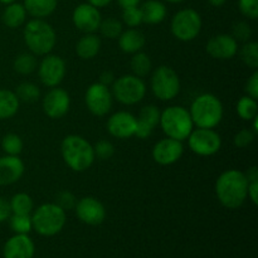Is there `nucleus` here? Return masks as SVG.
<instances>
[{
    "mask_svg": "<svg viewBox=\"0 0 258 258\" xmlns=\"http://www.w3.org/2000/svg\"><path fill=\"white\" fill-rule=\"evenodd\" d=\"M254 138H256V134L253 131L249 130V128H243V130L238 131L236 134V136L233 139V143L237 148L244 149L253 143Z\"/></svg>",
    "mask_w": 258,
    "mask_h": 258,
    "instance_id": "nucleus-40",
    "label": "nucleus"
},
{
    "mask_svg": "<svg viewBox=\"0 0 258 258\" xmlns=\"http://www.w3.org/2000/svg\"><path fill=\"white\" fill-rule=\"evenodd\" d=\"M238 8L248 19L254 20L258 18V0H239Z\"/></svg>",
    "mask_w": 258,
    "mask_h": 258,
    "instance_id": "nucleus-41",
    "label": "nucleus"
},
{
    "mask_svg": "<svg viewBox=\"0 0 258 258\" xmlns=\"http://www.w3.org/2000/svg\"><path fill=\"white\" fill-rule=\"evenodd\" d=\"M208 2H209V4L213 5V7L219 8V7H222V5L226 4L227 0H208Z\"/></svg>",
    "mask_w": 258,
    "mask_h": 258,
    "instance_id": "nucleus-51",
    "label": "nucleus"
},
{
    "mask_svg": "<svg viewBox=\"0 0 258 258\" xmlns=\"http://www.w3.org/2000/svg\"><path fill=\"white\" fill-rule=\"evenodd\" d=\"M131 71L135 76L143 78L146 77L149 73L151 72V68H153V62H151L150 57H149L146 53L144 52H138L134 53L133 58H131Z\"/></svg>",
    "mask_w": 258,
    "mask_h": 258,
    "instance_id": "nucleus-27",
    "label": "nucleus"
},
{
    "mask_svg": "<svg viewBox=\"0 0 258 258\" xmlns=\"http://www.w3.org/2000/svg\"><path fill=\"white\" fill-rule=\"evenodd\" d=\"M159 125L163 128L166 138L181 141L188 139L194 130V123L189 110L183 106H169L160 113Z\"/></svg>",
    "mask_w": 258,
    "mask_h": 258,
    "instance_id": "nucleus-5",
    "label": "nucleus"
},
{
    "mask_svg": "<svg viewBox=\"0 0 258 258\" xmlns=\"http://www.w3.org/2000/svg\"><path fill=\"white\" fill-rule=\"evenodd\" d=\"M207 53L214 59L227 60L238 53V42L229 34H218L207 43Z\"/></svg>",
    "mask_w": 258,
    "mask_h": 258,
    "instance_id": "nucleus-18",
    "label": "nucleus"
},
{
    "mask_svg": "<svg viewBox=\"0 0 258 258\" xmlns=\"http://www.w3.org/2000/svg\"><path fill=\"white\" fill-rule=\"evenodd\" d=\"M17 0H0V3L4 5H9V4H13V3H15Z\"/></svg>",
    "mask_w": 258,
    "mask_h": 258,
    "instance_id": "nucleus-52",
    "label": "nucleus"
},
{
    "mask_svg": "<svg viewBox=\"0 0 258 258\" xmlns=\"http://www.w3.org/2000/svg\"><path fill=\"white\" fill-rule=\"evenodd\" d=\"M9 219L10 228L15 234H28L33 229L30 214H12Z\"/></svg>",
    "mask_w": 258,
    "mask_h": 258,
    "instance_id": "nucleus-32",
    "label": "nucleus"
},
{
    "mask_svg": "<svg viewBox=\"0 0 258 258\" xmlns=\"http://www.w3.org/2000/svg\"><path fill=\"white\" fill-rule=\"evenodd\" d=\"M85 102L88 111L92 115L101 117V116L107 115L112 108V92L108 88V86L102 85L100 82L92 83L86 91Z\"/></svg>",
    "mask_w": 258,
    "mask_h": 258,
    "instance_id": "nucleus-11",
    "label": "nucleus"
},
{
    "mask_svg": "<svg viewBox=\"0 0 258 258\" xmlns=\"http://www.w3.org/2000/svg\"><path fill=\"white\" fill-rule=\"evenodd\" d=\"M23 5L34 19H44L55 12L58 0H24Z\"/></svg>",
    "mask_w": 258,
    "mask_h": 258,
    "instance_id": "nucleus-24",
    "label": "nucleus"
},
{
    "mask_svg": "<svg viewBox=\"0 0 258 258\" xmlns=\"http://www.w3.org/2000/svg\"><path fill=\"white\" fill-rule=\"evenodd\" d=\"M43 111L49 118L57 120L66 116L71 107V97L63 88L53 87L43 97Z\"/></svg>",
    "mask_w": 258,
    "mask_h": 258,
    "instance_id": "nucleus-13",
    "label": "nucleus"
},
{
    "mask_svg": "<svg viewBox=\"0 0 258 258\" xmlns=\"http://www.w3.org/2000/svg\"><path fill=\"white\" fill-rule=\"evenodd\" d=\"M244 175H246L248 183H251V181H258V169H257V166H251V168H249L248 170L244 173Z\"/></svg>",
    "mask_w": 258,
    "mask_h": 258,
    "instance_id": "nucleus-48",
    "label": "nucleus"
},
{
    "mask_svg": "<svg viewBox=\"0 0 258 258\" xmlns=\"http://www.w3.org/2000/svg\"><path fill=\"white\" fill-rule=\"evenodd\" d=\"M66 222V211L55 203L42 204L32 214L33 229L44 237H52L59 233L64 228Z\"/></svg>",
    "mask_w": 258,
    "mask_h": 258,
    "instance_id": "nucleus-6",
    "label": "nucleus"
},
{
    "mask_svg": "<svg viewBox=\"0 0 258 258\" xmlns=\"http://www.w3.org/2000/svg\"><path fill=\"white\" fill-rule=\"evenodd\" d=\"M20 101L15 92L10 90H0V120H7L17 115Z\"/></svg>",
    "mask_w": 258,
    "mask_h": 258,
    "instance_id": "nucleus-26",
    "label": "nucleus"
},
{
    "mask_svg": "<svg viewBox=\"0 0 258 258\" xmlns=\"http://www.w3.org/2000/svg\"><path fill=\"white\" fill-rule=\"evenodd\" d=\"M93 151H95L96 158L101 159V160H107V159L112 158V155L115 154V146L108 140H100L93 146Z\"/></svg>",
    "mask_w": 258,
    "mask_h": 258,
    "instance_id": "nucleus-39",
    "label": "nucleus"
},
{
    "mask_svg": "<svg viewBox=\"0 0 258 258\" xmlns=\"http://www.w3.org/2000/svg\"><path fill=\"white\" fill-rule=\"evenodd\" d=\"M2 149L7 155L19 156L23 151V140L17 134H7L2 140Z\"/></svg>",
    "mask_w": 258,
    "mask_h": 258,
    "instance_id": "nucleus-34",
    "label": "nucleus"
},
{
    "mask_svg": "<svg viewBox=\"0 0 258 258\" xmlns=\"http://www.w3.org/2000/svg\"><path fill=\"white\" fill-rule=\"evenodd\" d=\"M184 146L181 141L175 139L165 138L154 145L153 148V159L159 165H171L175 164L179 159L183 156Z\"/></svg>",
    "mask_w": 258,
    "mask_h": 258,
    "instance_id": "nucleus-16",
    "label": "nucleus"
},
{
    "mask_svg": "<svg viewBox=\"0 0 258 258\" xmlns=\"http://www.w3.org/2000/svg\"><path fill=\"white\" fill-rule=\"evenodd\" d=\"M12 214H30L34 208V203L29 194L17 193L9 202Z\"/></svg>",
    "mask_w": 258,
    "mask_h": 258,
    "instance_id": "nucleus-28",
    "label": "nucleus"
},
{
    "mask_svg": "<svg viewBox=\"0 0 258 258\" xmlns=\"http://www.w3.org/2000/svg\"><path fill=\"white\" fill-rule=\"evenodd\" d=\"M72 20L75 27L86 34V33L97 32L102 17L98 8L93 7L90 3H83L73 10Z\"/></svg>",
    "mask_w": 258,
    "mask_h": 258,
    "instance_id": "nucleus-15",
    "label": "nucleus"
},
{
    "mask_svg": "<svg viewBox=\"0 0 258 258\" xmlns=\"http://www.w3.org/2000/svg\"><path fill=\"white\" fill-rule=\"evenodd\" d=\"M189 149L199 156H212L221 150L222 139L213 128L198 127L188 136Z\"/></svg>",
    "mask_w": 258,
    "mask_h": 258,
    "instance_id": "nucleus-10",
    "label": "nucleus"
},
{
    "mask_svg": "<svg viewBox=\"0 0 258 258\" xmlns=\"http://www.w3.org/2000/svg\"><path fill=\"white\" fill-rule=\"evenodd\" d=\"M168 3H173V4H178V3H183L184 0H165Z\"/></svg>",
    "mask_w": 258,
    "mask_h": 258,
    "instance_id": "nucleus-53",
    "label": "nucleus"
},
{
    "mask_svg": "<svg viewBox=\"0 0 258 258\" xmlns=\"http://www.w3.org/2000/svg\"><path fill=\"white\" fill-rule=\"evenodd\" d=\"M35 247L28 234H15L7 241L3 249L4 258H33Z\"/></svg>",
    "mask_w": 258,
    "mask_h": 258,
    "instance_id": "nucleus-19",
    "label": "nucleus"
},
{
    "mask_svg": "<svg viewBox=\"0 0 258 258\" xmlns=\"http://www.w3.org/2000/svg\"><path fill=\"white\" fill-rule=\"evenodd\" d=\"M3 23L10 29L22 27L27 20V10L24 5L19 3H13V4L7 5V8L3 12Z\"/></svg>",
    "mask_w": 258,
    "mask_h": 258,
    "instance_id": "nucleus-25",
    "label": "nucleus"
},
{
    "mask_svg": "<svg viewBox=\"0 0 258 258\" xmlns=\"http://www.w3.org/2000/svg\"><path fill=\"white\" fill-rule=\"evenodd\" d=\"M10 216H12V209H10L9 202L0 197V223L9 219Z\"/></svg>",
    "mask_w": 258,
    "mask_h": 258,
    "instance_id": "nucleus-45",
    "label": "nucleus"
},
{
    "mask_svg": "<svg viewBox=\"0 0 258 258\" xmlns=\"http://www.w3.org/2000/svg\"><path fill=\"white\" fill-rule=\"evenodd\" d=\"M113 81H115V76H113V73L111 72V71H103V72L101 73L100 83H102V85L105 86H110L112 85Z\"/></svg>",
    "mask_w": 258,
    "mask_h": 258,
    "instance_id": "nucleus-47",
    "label": "nucleus"
},
{
    "mask_svg": "<svg viewBox=\"0 0 258 258\" xmlns=\"http://www.w3.org/2000/svg\"><path fill=\"white\" fill-rule=\"evenodd\" d=\"M232 37L237 40V42H249L252 37V28L248 23L246 22H238L233 25L232 29Z\"/></svg>",
    "mask_w": 258,
    "mask_h": 258,
    "instance_id": "nucleus-38",
    "label": "nucleus"
},
{
    "mask_svg": "<svg viewBox=\"0 0 258 258\" xmlns=\"http://www.w3.org/2000/svg\"><path fill=\"white\" fill-rule=\"evenodd\" d=\"M141 0H117V3L120 4V7L122 8H128V7H136L139 5Z\"/></svg>",
    "mask_w": 258,
    "mask_h": 258,
    "instance_id": "nucleus-49",
    "label": "nucleus"
},
{
    "mask_svg": "<svg viewBox=\"0 0 258 258\" xmlns=\"http://www.w3.org/2000/svg\"><path fill=\"white\" fill-rule=\"evenodd\" d=\"M24 42L35 55L49 54L57 43V34L52 25L43 19H32L25 24Z\"/></svg>",
    "mask_w": 258,
    "mask_h": 258,
    "instance_id": "nucleus-4",
    "label": "nucleus"
},
{
    "mask_svg": "<svg viewBox=\"0 0 258 258\" xmlns=\"http://www.w3.org/2000/svg\"><path fill=\"white\" fill-rule=\"evenodd\" d=\"M248 180L243 171L229 169L216 181V194L219 203L228 209H238L247 199Z\"/></svg>",
    "mask_w": 258,
    "mask_h": 258,
    "instance_id": "nucleus-1",
    "label": "nucleus"
},
{
    "mask_svg": "<svg viewBox=\"0 0 258 258\" xmlns=\"http://www.w3.org/2000/svg\"><path fill=\"white\" fill-rule=\"evenodd\" d=\"M113 98L126 106L141 102L146 95V85L143 78L135 75H125L118 77L112 83Z\"/></svg>",
    "mask_w": 258,
    "mask_h": 258,
    "instance_id": "nucleus-7",
    "label": "nucleus"
},
{
    "mask_svg": "<svg viewBox=\"0 0 258 258\" xmlns=\"http://www.w3.org/2000/svg\"><path fill=\"white\" fill-rule=\"evenodd\" d=\"M38 66V60L35 54L33 53H22L18 55L14 60V70L17 71L19 75L27 76L30 75L35 71Z\"/></svg>",
    "mask_w": 258,
    "mask_h": 258,
    "instance_id": "nucleus-30",
    "label": "nucleus"
},
{
    "mask_svg": "<svg viewBox=\"0 0 258 258\" xmlns=\"http://www.w3.org/2000/svg\"><path fill=\"white\" fill-rule=\"evenodd\" d=\"M153 131L154 130L150 127V126L145 125V123L138 120V122H136V128H135L136 138L141 139V140H144V139H148L149 136L153 134Z\"/></svg>",
    "mask_w": 258,
    "mask_h": 258,
    "instance_id": "nucleus-44",
    "label": "nucleus"
},
{
    "mask_svg": "<svg viewBox=\"0 0 258 258\" xmlns=\"http://www.w3.org/2000/svg\"><path fill=\"white\" fill-rule=\"evenodd\" d=\"M160 110L154 105H148L145 107L141 108L140 113H139V121L144 122L145 125L150 126L151 128H155L159 125L160 121Z\"/></svg>",
    "mask_w": 258,
    "mask_h": 258,
    "instance_id": "nucleus-36",
    "label": "nucleus"
},
{
    "mask_svg": "<svg viewBox=\"0 0 258 258\" xmlns=\"http://www.w3.org/2000/svg\"><path fill=\"white\" fill-rule=\"evenodd\" d=\"M39 80L45 87H58L66 76V62L55 54H47L38 67Z\"/></svg>",
    "mask_w": 258,
    "mask_h": 258,
    "instance_id": "nucleus-12",
    "label": "nucleus"
},
{
    "mask_svg": "<svg viewBox=\"0 0 258 258\" xmlns=\"http://www.w3.org/2000/svg\"><path fill=\"white\" fill-rule=\"evenodd\" d=\"M151 91L160 101H171L180 92V78L168 66H160L151 76Z\"/></svg>",
    "mask_w": 258,
    "mask_h": 258,
    "instance_id": "nucleus-8",
    "label": "nucleus"
},
{
    "mask_svg": "<svg viewBox=\"0 0 258 258\" xmlns=\"http://www.w3.org/2000/svg\"><path fill=\"white\" fill-rule=\"evenodd\" d=\"M202 17L196 9L185 8L176 13L171 19L170 29L174 37L181 42H191L202 30Z\"/></svg>",
    "mask_w": 258,
    "mask_h": 258,
    "instance_id": "nucleus-9",
    "label": "nucleus"
},
{
    "mask_svg": "<svg viewBox=\"0 0 258 258\" xmlns=\"http://www.w3.org/2000/svg\"><path fill=\"white\" fill-rule=\"evenodd\" d=\"M122 22L130 28H136L143 24V14H141L140 7L136 5V7L123 8Z\"/></svg>",
    "mask_w": 258,
    "mask_h": 258,
    "instance_id": "nucleus-37",
    "label": "nucleus"
},
{
    "mask_svg": "<svg viewBox=\"0 0 258 258\" xmlns=\"http://www.w3.org/2000/svg\"><path fill=\"white\" fill-rule=\"evenodd\" d=\"M237 113L244 121L253 120L258 115L257 100L249 97V96H243L239 98V101L237 102Z\"/></svg>",
    "mask_w": 258,
    "mask_h": 258,
    "instance_id": "nucleus-29",
    "label": "nucleus"
},
{
    "mask_svg": "<svg viewBox=\"0 0 258 258\" xmlns=\"http://www.w3.org/2000/svg\"><path fill=\"white\" fill-rule=\"evenodd\" d=\"M241 59L249 68L256 70L258 67V44L257 42H246L241 49Z\"/></svg>",
    "mask_w": 258,
    "mask_h": 258,
    "instance_id": "nucleus-35",
    "label": "nucleus"
},
{
    "mask_svg": "<svg viewBox=\"0 0 258 258\" xmlns=\"http://www.w3.org/2000/svg\"><path fill=\"white\" fill-rule=\"evenodd\" d=\"M98 30L101 34L108 39H117L122 33V23L115 18H107V19L101 20V24Z\"/></svg>",
    "mask_w": 258,
    "mask_h": 258,
    "instance_id": "nucleus-33",
    "label": "nucleus"
},
{
    "mask_svg": "<svg viewBox=\"0 0 258 258\" xmlns=\"http://www.w3.org/2000/svg\"><path fill=\"white\" fill-rule=\"evenodd\" d=\"M60 153L70 169L82 173L90 169L95 161L93 146L80 135H68L60 144Z\"/></svg>",
    "mask_w": 258,
    "mask_h": 258,
    "instance_id": "nucleus-2",
    "label": "nucleus"
},
{
    "mask_svg": "<svg viewBox=\"0 0 258 258\" xmlns=\"http://www.w3.org/2000/svg\"><path fill=\"white\" fill-rule=\"evenodd\" d=\"M141 14H143V23L146 24H160L164 22L168 14V10L164 3L159 0H148L140 7Z\"/></svg>",
    "mask_w": 258,
    "mask_h": 258,
    "instance_id": "nucleus-23",
    "label": "nucleus"
},
{
    "mask_svg": "<svg viewBox=\"0 0 258 258\" xmlns=\"http://www.w3.org/2000/svg\"><path fill=\"white\" fill-rule=\"evenodd\" d=\"M76 203H77V201H76V197L73 196L71 191H67V190L58 193L57 199H55V204H57V206H59L62 209H64V211L75 208Z\"/></svg>",
    "mask_w": 258,
    "mask_h": 258,
    "instance_id": "nucleus-42",
    "label": "nucleus"
},
{
    "mask_svg": "<svg viewBox=\"0 0 258 258\" xmlns=\"http://www.w3.org/2000/svg\"><path fill=\"white\" fill-rule=\"evenodd\" d=\"M145 43V35L140 30L134 29V28L122 32L118 37V47L123 53H127V54H134L143 50Z\"/></svg>",
    "mask_w": 258,
    "mask_h": 258,
    "instance_id": "nucleus-21",
    "label": "nucleus"
},
{
    "mask_svg": "<svg viewBox=\"0 0 258 258\" xmlns=\"http://www.w3.org/2000/svg\"><path fill=\"white\" fill-rule=\"evenodd\" d=\"M247 198L251 199L254 206L258 204V181H251L248 183V191H247Z\"/></svg>",
    "mask_w": 258,
    "mask_h": 258,
    "instance_id": "nucleus-46",
    "label": "nucleus"
},
{
    "mask_svg": "<svg viewBox=\"0 0 258 258\" xmlns=\"http://www.w3.org/2000/svg\"><path fill=\"white\" fill-rule=\"evenodd\" d=\"M244 91L247 92V96L254 98V100H258V72L257 71H254L253 75L248 78Z\"/></svg>",
    "mask_w": 258,
    "mask_h": 258,
    "instance_id": "nucleus-43",
    "label": "nucleus"
},
{
    "mask_svg": "<svg viewBox=\"0 0 258 258\" xmlns=\"http://www.w3.org/2000/svg\"><path fill=\"white\" fill-rule=\"evenodd\" d=\"M101 38L95 33H86L80 38L76 45V53L81 59H92L101 50Z\"/></svg>",
    "mask_w": 258,
    "mask_h": 258,
    "instance_id": "nucleus-22",
    "label": "nucleus"
},
{
    "mask_svg": "<svg viewBox=\"0 0 258 258\" xmlns=\"http://www.w3.org/2000/svg\"><path fill=\"white\" fill-rule=\"evenodd\" d=\"M15 95H17V97L19 98V101H23V102H27V103H32V102H35V101L39 98L40 90L37 85H34V83L23 82L17 87Z\"/></svg>",
    "mask_w": 258,
    "mask_h": 258,
    "instance_id": "nucleus-31",
    "label": "nucleus"
},
{
    "mask_svg": "<svg viewBox=\"0 0 258 258\" xmlns=\"http://www.w3.org/2000/svg\"><path fill=\"white\" fill-rule=\"evenodd\" d=\"M138 118L127 111H118L107 120V131L116 139H130L135 136Z\"/></svg>",
    "mask_w": 258,
    "mask_h": 258,
    "instance_id": "nucleus-17",
    "label": "nucleus"
},
{
    "mask_svg": "<svg viewBox=\"0 0 258 258\" xmlns=\"http://www.w3.org/2000/svg\"><path fill=\"white\" fill-rule=\"evenodd\" d=\"M189 113L197 127L214 128L223 118V105L216 95L202 93L191 102Z\"/></svg>",
    "mask_w": 258,
    "mask_h": 258,
    "instance_id": "nucleus-3",
    "label": "nucleus"
},
{
    "mask_svg": "<svg viewBox=\"0 0 258 258\" xmlns=\"http://www.w3.org/2000/svg\"><path fill=\"white\" fill-rule=\"evenodd\" d=\"M76 214L78 219L88 226H100L106 218L105 206L93 197H85L76 203Z\"/></svg>",
    "mask_w": 258,
    "mask_h": 258,
    "instance_id": "nucleus-14",
    "label": "nucleus"
},
{
    "mask_svg": "<svg viewBox=\"0 0 258 258\" xmlns=\"http://www.w3.org/2000/svg\"><path fill=\"white\" fill-rule=\"evenodd\" d=\"M111 2H112V0H88V3H90L91 5L98 8V9H100V8L107 7Z\"/></svg>",
    "mask_w": 258,
    "mask_h": 258,
    "instance_id": "nucleus-50",
    "label": "nucleus"
},
{
    "mask_svg": "<svg viewBox=\"0 0 258 258\" xmlns=\"http://www.w3.org/2000/svg\"><path fill=\"white\" fill-rule=\"evenodd\" d=\"M25 170L19 156L5 155L0 158V185H10L19 180Z\"/></svg>",
    "mask_w": 258,
    "mask_h": 258,
    "instance_id": "nucleus-20",
    "label": "nucleus"
}]
</instances>
